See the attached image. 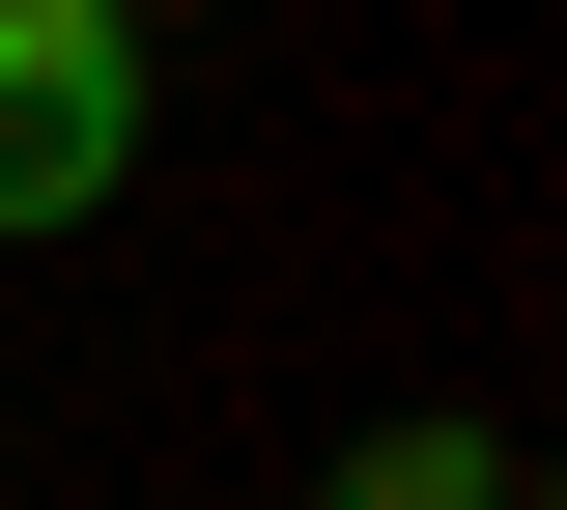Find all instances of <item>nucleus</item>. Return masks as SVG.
<instances>
[{
	"mask_svg": "<svg viewBox=\"0 0 567 510\" xmlns=\"http://www.w3.org/2000/svg\"><path fill=\"white\" fill-rule=\"evenodd\" d=\"M142 170V0H0V256H58Z\"/></svg>",
	"mask_w": 567,
	"mask_h": 510,
	"instance_id": "nucleus-1",
	"label": "nucleus"
},
{
	"mask_svg": "<svg viewBox=\"0 0 567 510\" xmlns=\"http://www.w3.org/2000/svg\"><path fill=\"white\" fill-rule=\"evenodd\" d=\"M312 510H511V426H369Z\"/></svg>",
	"mask_w": 567,
	"mask_h": 510,
	"instance_id": "nucleus-2",
	"label": "nucleus"
},
{
	"mask_svg": "<svg viewBox=\"0 0 567 510\" xmlns=\"http://www.w3.org/2000/svg\"><path fill=\"white\" fill-rule=\"evenodd\" d=\"M539 510H567V454H539Z\"/></svg>",
	"mask_w": 567,
	"mask_h": 510,
	"instance_id": "nucleus-3",
	"label": "nucleus"
}]
</instances>
